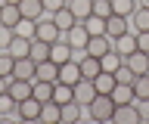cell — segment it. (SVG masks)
Returning a JSON list of instances; mask_svg holds the SVG:
<instances>
[{
  "label": "cell",
  "mask_w": 149,
  "mask_h": 124,
  "mask_svg": "<svg viewBox=\"0 0 149 124\" xmlns=\"http://www.w3.org/2000/svg\"><path fill=\"white\" fill-rule=\"evenodd\" d=\"M112 50H118L121 56L127 59L134 50H137V31L130 28V31H124V34H118V37H112Z\"/></svg>",
  "instance_id": "cell-5"
},
{
  "label": "cell",
  "mask_w": 149,
  "mask_h": 124,
  "mask_svg": "<svg viewBox=\"0 0 149 124\" xmlns=\"http://www.w3.org/2000/svg\"><path fill=\"white\" fill-rule=\"evenodd\" d=\"M28 47H31V40L28 37H19V34H13V40H9V47H6V53L13 59H22V56H28Z\"/></svg>",
  "instance_id": "cell-23"
},
{
  "label": "cell",
  "mask_w": 149,
  "mask_h": 124,
  "mask_svg": "<svg viewBox=\"0 0 149 124\" xmlns=\"http://www.w3.org/2000/svg\"><path fill=\"white\" fill-rule=\"evenodd\" d=\"M50 59H53L56 65H62V62L74 59V50L68 47V40H65V37H59L56 44H50Z\"/></svg>",
  "instance_id": "cell-10"
},
{
  "label": "cell",
  "mask_w": 149,
  "mask_h": 124,
  "mask_svg": "<svg viewBox=\"0 0 149 124\" xmlns=\"http://www.w3.org/2000/svg\"><path fill=\"white\" fill-rule=\"evenodd\" d=\"M72 90H74V103L81 105V109H87V105L93 103V96H96V87H93L90 78H81V81H78Z\"/></svg>",
  "instance_id": "cell-4"
},
{
  "label": "cell",
  "mask_w": 149,
  "mask_h": 124,
  "mask_svg": "<svg viewBox=\"0 0 149 124\" xmlns=\"http://www.w3.org/2000/svg\"><path fill=\"white\" fill-rule=\"evenodd\" d=\"M78 65H81V78H90V81H93V78H96V75L102 71L100 59H96V56H87V53H84V56L78 59Z\"/></svg>",
  "instance_id": "cell-19"
},
{
  "label": "cell",
  "mask_w": 149,
  "mask_h": 124,
  "mask_svg": "<svg viewBox=\"0 0 149 124\" xmlns=\"http://www.w3.org/2000/svg\"><path fill=\"white\" fill-rule=\"evenodd\" d=\"M137 6H146V10H149V0H137Z\"/></svg>",
  "instance_id": "cell-43"
},
{
  "label": "cell",
  "mask_w": 149,
  "mask_h": 124,
  "mask_svg": "<svg viewBox=\"0 0 149 124\" xmlns=\"http://www.w3.org/2000/svg\"><path fill=\"white\" fill-rule=\"evenodd\" d=\"M19 12H22V19H31V22H37L40 16H47L40 0H19Z\"/></svg>",
  "instance_id": "cell-14"
},
{
  "label": "cell",
  "mask_w": 149,
  "mask_h": 124,
  "mask_svg": "<svg viewBox=\"0 0 149 124\" xmlns=\"http://www.w3.org/2000/svg\"><path fill=\"white\" fill-rule=\"evenodd\" d=\"M72 99H74L72 84H62V81H56V87H53V103L65 105V103H72Z\"/></svg>",
  "instance_id": "cell-29"
},
{
  "label": "cell",
  "mask_w": 149,
  "mask_h": 124,
  "mask_svg": "<svg viewBox=\"0 0 149 124\" xmlns=\"http://www.w3.org/2000/svg\"><path fill=\"white\" fill-rule=\"evenodd\" d=\"M124 65H127L134 75H146V71H149V53H143V50H134V53L124 59Z\"/></svg>",
  "instance_id": "cell-12"
},
{
  "label": "cell",
  "mask_w": 149,
  "mask_h": 124,
  "mask_svg": "<svg viewBox=\"0 0 149 124\" xmlns=\"http://www.w3.org/2000/svg\"><path fill=\"white\" fill-rule=\"evenodd\" d=\"M31 84L34 81H22V78H9L6 81V93L16 99V103H22V99H28L31 96Z\"/></svg>",
  "instance_id": "cell-8"
},
{
  "label": "cell",
  "mask_w": 149,
  "mask_h": 124,
  "mask_svg": "<svg viewBox=\"0 0 149 124\" xmlns=\"http://www.w3.org/2000/svg\"><path fill=\"white\" fill-rule=\"evenodd\" d=\"M65 6L74 12V19L81 22V19H87L93 12V0H65Z\"/></svg>",
  "instance_id": "cell-24"
},
{
  "label": "cell",
  "mask_w": 149,
  "mask_h": 124,
  "mask_svg": "<svg viewBox=\"0 0 149 124\" xmlns=\"http://www.w3.org/2000/svg\"><path fill=\"white\" fill-rule=\"evenodd\" d=\"M34 71H37V62H31L28 56L16 59V65H13V78H22V81H34Z\"/></svg>",
  "instance_id": "cell-15"
},
{
  "label": "cell",
  "mask_w": 149,
  "mask_h": 124,
  "mask_svg": "<svg viewBox=\"0 0 149 124\" xmlns=\"http://www.w3.org/2000/svg\"><path fill=\"white\" fill-rule=\"evenodd\" d=\"M0 10H3V0H0Z\"/></svg>",
  "instance_id": "cell-46"
},
{
  "label": "cell",
  "mask_w": 149,
  "mask_h": 124,
  "mask_svg": "<svg viewBox=\"0 0 149 124\" xmlns=\"http://www.w3.org/2000/svg\"><path fill=\"white\" fill-rule=\"evenodd\" d=\"M3 3H19V0H3Z\"/></svg>",
  "instance_id": "cell-45"
},
{
  "label": "cell",
  "mask_w": 149,
  "mask_h": 124,
  "mask_svg": "<svg viewBox=\"0 0 149 124\" xmlns=\"http://www.w3.org/2000/svg\"><path fill=\"white\" fill-rule=\"evenodd\" d=\"M40 121H47V124H62V105L59 103H44V109H40Z\"/></svg>",
  "instance_id": "cell-21"
},
{
  "label": "cell",
  "mask_w": 149,
  "mask_h": 124,
  "mask_svg": "<svg viewBox=\"0 0 149 124\" xmlns=\"http://www.w3.org/2000/svg\"><path fill=\"white\" fill-rule=\"evenodd\" d=\"M81 25L87 28V34H106V19L102 16H87V19H81Z\"/></svg>",
  "instance_id": "cell-30"
},
{
  "label": "cell",
  "mask_w": 149,
  "mask_h": 124,
  "mask_svg": "<svg viewBox=\"0 0 149 124\" xmlns=\"http://www.w3.org/2000/svg\"><path fill=\"white\" fill-rule=\"evenodd\" d=\"M53 87H56V81H34L31 84V96L40 99V103H50L53 99Z\"/></svg>",
  "instance_id": "cell-20"
},
{
  "label": "cell",
  "mask_w": 149,
  "mask_h": 124,
  "mask_svg": "<svg viewBox=\"0 0 149 124\" xmlns=\"http://www.w3.org/2000/svg\"><path fill=\"white\" fill-rule=\"evenodd\" d=\"M13 34H16V31L9 28V25H3V22H0V50H6V47H9Z\"/></svg>",
  "instance_id": "cell-39"
},
{
  "label": "cell",
  "mask_w": 149,
  "mask_h": 124,
  "mask_svg": "<svg viewBox=\"0 0 149 124\" xmlns=\"http://www.w3.org/2000/svg\"><path fill=\"white\" fill-rule=\"evenodd\" d=\"M62 37L68 40V47H72V50H81V53H84V47H87V40H90V34H87V28H84L81 22H78L74 28H68V31H65Z\"/></svg>",
  "instance_id": "cell-9"
},
{
  "label": "cell",
  "mask_w": 149,
  "mask_h": 124,
  "mask_svg": "<svg viewBox=\"0 0 149 124\" xmlns=\"http://www.w3.org/2000/svg\"><path fill=\"white\" fill-rule=\"evenodd\" d=\"M93 16L109 19V16H112V0H93Z\"/></svg>",
  "instance_id": "cell-37"
},
{
  "label": "cell",
  "mask_w": 149,
  "mask_h": 124,
  "mask_svg": "<svg viewBox=\"0 0 149 124\" xmlns=\"http://www.w3.org/2000/svg\"><path fill=\"white\" fill-rule=\"evenodd\" d=\"M28 59L31 62H44V59H50V44H44V40H31V47H28Z\"/></svg>",
  "instance_id": "cell-26"
},
{
  "label": "cell",
  "mask_w": 149,
  "mask_h": 124,
  "mask_svg": "<svg viewBox=\"0 0 149 124\" xmlns=\"http://www.w3.org/2000/svg\"><path fill=\"white\" fill-rule=\"evenodd\" d=\"M16 105H19V103L6 93V90H3V93H0V118H6V115H16Z\"/></svg>",
  "instance_id": "cell-35"
},
{
  "label": "cell",
  "mask_w": 149,
  "mask_h": 124,
  "mask_svg": "<svg viewBox=\"0 0 149 124\" xmlns=\"http://www.w3.org/2000/svg\"><path fill=\"white\" fill-rule=\"evenodd\" d=\"M134 96L137 99H149V71L134 78Z\"/></svg>",
  "instance_id": "cell-32"
},
{
  "label": "cell",
  "mask_w": 149,
  "mask_h": 124,
  "mask_svg": "<svg viewBox=\"0 0 149 124\" xmlns=\"http://www.w3.org/2000/svg\"><path fill=\"white\" fill-rule=\"evenodd\" d=\"M13 31H16L19 37H28V40H34V22H31V19H22V22L16 25V28H13Z\"/></svg>",
  "instance_id": "cell-36"
},
{
  "label": "cell",
  "mask_w": 149,
  "mask_h": 124,
  "mask_svg": "<svg viewBox=\"0 0 149 124\" xmlns=\"http://www.w3.org/2000/svg\"><path fill=\"white\" fill-rule=\"evenodd\" d=\"M118 84L112 71H100V75L93 78V87H96V93H112V87Z\"/></svg>",
  "instance_id": "cell-28"
},
{
  "label": "cell",
  "mask_w": 149,
  "mask_h": 124,
  "mask_svg": "<svg viewBox=\"0 0 149 124\" xmlns=\"http://www.w3.org/2000/svg\"><path fill=\"white\" fill-rule=\"evenodd\" d=\"M78 118H81V105L74 103H65L62 105V124H78Z\"/></svg>",
  "instance_id": "cell-31"
},
{
  "label": "cell",
  "mask_w": 149,
  "mask_h": 124,
  "mask_svg": "<svg viewBox=\"0 0 149 124\" xmlns=\"http://www.w3.org/2000/svg\"><path fill=\"white\" fill-rule=\"evenodd\" d=\"M137 50L149 53V31H137Z\"/></svg>",
  "instance_id": "cell-40"
},
{
  "label": "cell",
  "mask_w": 149,
  "mask_h": 124,
  "mask_svg": "<svg viewBox=\"0 0 149 124\" xmlns=\"http://www.w3.org/2000/svg\"><path fill=\"white\" fill-rule=\"evenodd\" d=\"M121 62H124V56H121L118 50H109V53H102V56H100V65H102V71H112V75L118 71V65H121Z\"/></svg>",
  "instance_id": "cell-25"
},
{
  "label": "cell",
  "mask_w": 149,
  "mask_h": 124,
  "mask_svg": "<svg viewBox=\"0 0 149 124\" xmlns=\"http://www.w3.org/2000/svg\"><path fill=\"white\" fill-rule=\"evenodd\" d=\"M124 31H130V19L112 12L109 19H106V34H109V37H118V34H124Z\"/></svg>",
  "instance_id": "cell-13"
},
{
  "label": "cell",
  "mask_w": 149,
  "mask_h": 124,
  "mask_svg": "<svg viewBox=\"0 0 149 124\" xmlns=\"http://www.w3.org/2000/svg\"><path fill=\"white\" fill-rule=\"evenodd\" d=\"M115 124H140V112H137V103H124V105H115V115H112Z\"/></svg>",
  "instance_id": "cell-7"
},
{
  "label": "cell",
  "mask_w": 149,
  "mask_h": 124,
  "mask_svg": "<svg viewBox=\"0 0 149 124\" xmlns=\"http://www.w3.org/2000/svg\"><path fill=\"white\" fill-rule=\"evenodd\" d=\"M40 3H44L47 12H56V10H62V6H65V0H40Z\"/></svg>",
  "instance_id": "cell-42"
},
{
  "label": "cell",
  "mask_w": 149,
  "mask_h": 124,
  "mask_svg": "<svg viewBox=\"0 0 149 124\" xmlns=\"http://www.w3.org/2000/svg\"><path fill=\"white\" fill-rule=\"evenodd\" d=\"M109 50H112V37H109V34H90V40H87L84 53H87V56H96V59H100L102 53H109Z\"/></svg>",
  "instance_id": "cell-6"
},
{
  "label": "cell",
  "mask_w": 149,
  "mask_h": 124,
  "mask_svg": "<svg viewBox=\"0 0 149 124\" xmlns=\"http://www.w3.org/2000/svg\"><path fill=\"white\" fill-rule=\"evenodd\" d=\"M34 37L44 40V44H56V40L62 37V31L56 28V22H53V16H50V12H47V16H40V19L34 22Z\"/></svg>",
  "instance_id": "cell-2"
},
{
  "label": "cell",
  "mask_w": 149,
  "mask_h": 124,
  "mask_svg": "<svg viewBox=\"0 0 149 124\" xmlns=\"http://www.w3.org/2000/svg\"><path fill=\"white\" fill-rule=\"evenodd\" d=\"M130 28L134 31H149V10L146 6H137L130 12Z\"/></svg>",
  "instance_id": "cell-27"
},
{
  "label": "cell",
  "mask_w": 149,
  "mask_h": 124,
  "mask_svg": "<svg viewBox=\"0 0 149 124\" xmlns=\"http://www.w3.org/2000/svg\"><path fill=\"white\" fill-rule=\"evenodd\" d=\"M134 78H137V75H134V71H130V68L121 62L118 71H115V81H121V84H134Z\"/></svg>",
  "instance_id": "cell-38"
},
{
  "label": "cell",
  "mask_w": 149,
  "mask_h": 124,
  "mask_svg": "<svg viewBox=\"0 0 149 124\" xmlns=\"http://www.w3.org/2000/svg\"><path fill=\"white\" fill-rule=\"evenodd\" d=\"M40 109H44V103L34 99V96H28V99H22V103L16 105V115L22 121H40Z\"/></svg>",
  "instance_id": "cell-3"
},
{
  "label": "cell",
  "mask_w": 149,
  "mask_h": 124,
  "mask_svg": "<svg viewBox=\"0 0 149 124\" xmlns=\"http://www.w3.org/2000/svg\"><path fill=\"white\" fill-rule=\"evenodd\" d=\"M59 81H62V84H72V87L81 81V65H78V59H68V62L59 65Z\"/></svg>",
  "instance_id": "cell-11"
},
{
  "label": "cell",
  "mask_w": 149,
  "mask_h": 124,
  "mask_svg": "<svg viewBox=\"0 0 149 124\" xmlns=\"http://www.w3.org/2000/svg\"><path fill=\"white\" fill-rule=\"evenodd\" d=\"M137 112H140V121H149V99H137Z\"/></svg>",
  "instance_id": "cell-41"
},
{
  "label": "cell",
  "mask_w": 149,
  "mask_h": 124,
  "mask_svg": "<svg viewBox=\"0 0 149 124\" xmlns=\"http://www.w3.org/2000/svg\"><path fill=\"white\" fill-rule=\"evenodd\" d=\"M50 16H53V22H56V28L62 31H68V28H74V25H78V19H74V12L68 10V6H62V10H56V12H50Z\"/></svg>",
  "instance_id": "cell-18"
},
{
  "label": "cell",
  "mask_w": 149,
  "mask_h": 124,
  "mask_svg": "<svg viewBox=\"0 0 149 124\" xmlns=\"http://www.w3.org/2000/svg\"><path fill=\"white\" fill-rule=\"evenodd\" d=\"M0 22H3V25H9V28H16L19 22H22L19 3H3V10H0Z\"/></svg>",
  "instance_id": "cell-22"
},
{
  "label": "cell",
  "mask_w": 149,
  "mask_h": 124,
  "mask_svg": "<svg viewBox=\"0 0 149 124\" xmlns=\"http://www.w3.org/2000/svg\"><path fill=\"white\" fill-rule=\"evenodd\" d=\"M87 112H90V118L96 124L100 121H112V115H115V99H112L109 93H96L93 103L87 105Z\"/></svg>",
  "instance_id": "cell-1"
},
{
  "label": "cell",
  "mask_w": 149,
  "mask_h": 124,
  "mask_svg": "<svg viewBox=\"0 0 149 124\" xmlns=\"http://www.w3.org/2000/svg\"><path fill=\"white\" fill-rule=\"evenodd\" d=\"M112 99H115V105H124V103H137V96H134V84H115L112 87Z\"/></svg>",
  "instance_id": "cell-17"
},
{
  "label": "cell",
  "mask_w": 149,
  "mask_h": 124,
  "mask_svg": "<svg viewBox=\"0 0 149 124\" xmlns=\"http://www.w3.org/2000/svg\"><path fill=\"white\" fill-rule=\"evenodd\" d=\"M3 90H6V81H3V78H0V93H3Z\"/></svg>",
  "instance_id": "cell-44"
},
{
  "label": "cell",
  "mask_w": 149,
  "mask_h": 124,
  "mask_svg": "<svg viewBox=\"0 0 149 124\" xmlns=\"http://www.w3.org/2000/svg\"><path fill=\"white\" fill-rule=\"evenodd\" d=\"M34 81H59V65H56L53 59H44V62H37Z\"/></svg>",
  "instance_id": "cell-16"
},
{
  "label": "cell",
  "mask_w": 149,
  "mask_h": 124,
  "mask_svg": "<svg viewBox=\"0 0 149 124\" xmlns=\"http://www.w3.org/2000/svg\"><path fill=\"white\" fill-rule=\"evenodd\" d=\"M13 65H16V59L9 56L6 50H0V78H3V81L13 78Z\"/></svg>",
  "instance_id": "cell-33"
},
{
  "label": "cell",
  "mask_w": 149,
  "mask_h": 124,
  "mask_svg": "<svg viewBox=\"0 0 149 124\" xmlns=\"http://www.w3.org/2000/svg\"><path fill=\"white\" fill-rule=\"evenodd\" d=\"M137 10V0H112V12H118V16H127Z\"/></svg>",
  "instance_id": "cell-34"
}]
</instances>
